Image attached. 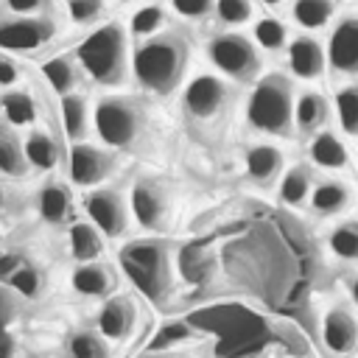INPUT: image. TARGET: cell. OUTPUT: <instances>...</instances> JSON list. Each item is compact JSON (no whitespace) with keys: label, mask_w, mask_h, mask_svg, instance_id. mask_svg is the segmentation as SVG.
<instances>
[{"label":"cell","mask_w":358,"mask_h":358,"mask_svg":"<svg viewBox=\"0 0 358 358\" xmlns=\"http://www.w3.org/2000/svg\"><path fill=\"white\" fill-rule=\"evenodd\" d=\"M22 154H25V162H31L34 168H42V171H50L59 162V148H56L53 137L45 131H31Z\"/></svg>","instance_id":"cell-24"},{"label":"cell","mask_w":358,"mask_h":358,"mask_svg":"<svg viewBox=\"0 0 358 358\" xmlns=\"http://www.w3.org/2000/svg\"><path fill=\"white\" fill-rule=\"evenodd\" d=\"M280 162H282V154L268 145V143H260V145H252L249 154H246V171L255 182H268L277 176L280 171Z\"/></svg>","instance_id":"cell-21"},{"label":"cell","mask_w":358,"mask_h":358,"mask_svg":"<svg viewBox=\"0 0 358 358\" xmlns=\"http://www.w3.org/2000/svg\"><path fill=\"white\" fill-rule=\"evenodd\" d=\"M78 64L98 84H120L126 76V34L117 22L95 28L76 48Z\"/></svg>","instance_id":"cell-2"},{"label":"cell","mask_w":358,"mask_h":358,"mask_svg":"<svg viewBox=\"0 0 358 358\" xmlns=\"http://www.w3.org/2000/svg\"><path fill=\"white\" fill-rule=\"evenodd\" d=\"M62 129L70 140H81L87 134V126H90V115H87V101L84 95L78 92H64L62 95Z\"/></svg>","instance_id":"cell-19"},{"label":"cell","mask_w":358,"mask_h":358,"mask_svg":"<svg viewBox=\"0 0 358 358\" xmlns=\"http://www.w3.org/2000/svg\"><path fill=\"white\" fill-rule=\"evenodd\" d=\"M224 101H227V84L218 76L201 73L185 87V109L199 120L213 117L224 106Z\"/></svg>","instance_id":"cell-9"},{"label":"cell","mask_w":358,"mask_h":358,"mask_svg":"<svg viewBox=\"0 0 358 358\" xmlns=\"http://www.w3.org/2000/svg\"><path fill=\"white\" fill-rule=\"evenodd\" d=\"M112 171V157L90 143H76L70 148V179L81 187L98 185Z\"/></svg>","instance_id":"cell-11"},{"label":"cell","mask_w":358,"mask_h":358,"mask_svg":"<svg viewBox=\"0 0 358 358\" xmlns=\"http://www.w3.org/2000/svg\"><path fill=\"white\" fill-rule=\"evenodd\" d=\"M0 106H3V115L11 126H28L34 123L36 117V103L28 92L22 90H14V92H3L0 95Z\"/></svg>","instance_id":"cell-26"},{"label":"cell","mask_w":358,"mask_h":358,"mask_svg":"<svg viewBox=\"0 0 358 358\" xmlns=\"http://www.w3.org/2000/svg\"><path fill=\"white\" fill-rule=\"evenodd\" d=\"M25 168H28V162H25L20 143L8 131H0V171L8 176H22Z\"/></svg>","instance_id":"cell-31"},{"label":"cell","mask_w":358,"mask_h":358,"mask_svg":"<svg viewBox=\"0 0 358 358\" xmlns=\"http://www.w3.org/2000/svg\"><path fill=\"white\" fill-rule=\"evenodd\" d=\"M17 81H20V70H17V64H14L11 59L0 56V87H11V84H17Z\"/></svg>","instance_id":"cell-41"},{"label":"cell","mask_w":358,"mask_h":358,"mask_svg":"<svg viewBox=\"0 0 358 358\" xmlns=\"http://www.w3.org/2000/svg\"><path fill=\"white\" fill-rule=\"evenodd\" d=\"M173 14L182 20H201L213 11V0H168Z\"/></svg>","instance_id":"cell-37"},{"label":"cell","mask_w":358,"mask_h":358,"mask_svg":"<svg viewBox=\"0 0 358 358\" xmlns=\"http://www.w3.org/2000/svg\"><path fill=\"white\" fill-rule=\"evenodd\" d=\"M131 210L143 227H159L168 213L165 193L154 182H137L131 187Z\"/></svg>","instance_id":"cell-13"},{"label":"cell","mask_w":358,"mask_h":358,"mask_svg":"<svg viewBox=\"0 0 358 358\" xmlns=\"http://www.w3.org/2000/svg\"><path fill=\"white\" fill-rule=\"evenodd\" d=\"M257 3H263V6H268V8H277V6H282L285 0H257Z\"/></svg>","instance_id":"cell-43"},{"label":"cell","mask_w":358,"mask_h":358,"mask_svg":"<svg viewBox=\"0 0 358 358\" xmlns=\"http://www.w3.org/2000/svg\"><path fill=\"white\" fill-rule=\"evenodd\" d=\"M6 8L14 17H39L48 8V0H6Z\"/></svg>","instance_id":"cell-39"},{"label":"cell","mask_w":358,"mask_h":358,"mask_svg":"<svg viewBox=\"0 0 358 358\" xmlns=\"http://www.w3.org/2000/svg\"><path fill=\"white\" fill-rule=\"evenodd\" d=\"M336 14V3L330 0H294L291 17L305 31H322Z\"/></svg>","instance_id":"cell-18"},{"label":"cell","mask_w":358,"mask_h":358,"mask_svg":"<svg viewBox=\"0 0 358 358\" xmlns=\"http://www.w3.org/2000/svg\"><path fill=\"white\" fill-rule=\"evenodd\" d=\"M70 355L73 358H109V350L98 333L81 330L70 338Z\"/></svg>","instance_id":"cell-33"},{"label":"cell","mask_w":358,"mask_h":358,"mask_svg":"<svg viewBox=\"0 0 358 358\" xmlns=\"http://www.w3.org/2000/svg\"><path fill=\"white\" fill-rule=\"evenodd\" d=\"M310 159L319 168H327V171L344 168L347 165V145L333 131H322L310 140Z\"/></svg>","instance_id":"cell-20"},{"label":"cell","mask_w":358,"mask_h":358,"mask_svg":"<svg viewBox=\"0 0 358 358\" xmlns=\"http://www.w3.org/2000/svg\"><path fill=\"white\" fill-rule=\"evenodd\" d=\"M207 53H210V62L235 81H252L260 70V56L255 42L235 31L213 36L207 45Z\"/></svg>","instance_id":"cell-6"},{"label":"cell","mask_w":358,"mask_h":358,"mask_svg":"<svg viewBox=\"0 0 358 358\" xmlns=\"http://www.w3.org/2000/svg\"><path fill=\"white\" fill-rule=\"evenodd\" d=\"M120 263L131 282L151 299H159L168 288V252L157 241L129 243L120 252Z\"/></svg>","instance_id":"cell-4"},{"label":"cell","mask_w":358,"mask_h":358,"mask_svg":"<svg viewBox=\"0 0 358 358\" xmlns=\"http://www.w3.org/2000/svg\"><path fill=\"white\" fill-rule=\"evenodd\" d=\"M355 341H358V327H355L352 313H347L344 308H333L324 319V344L333 352L344 355L355 350Z\"/></svg>","instance_id":"cell-14"},{"label":"cell","mask_w":358,"mask_h":358,"mask_svg":"<svg viewBox=\"0 0 358 358\" xmlns=\"http://www.w3.org/2000/svg\"><path fill=\"white\" fill-rule=\"evenodd\" d=\"M336 115L347 134L358 131V90L355 87H344L336 95Z\"/></svg>","instance_id":"cell-32"},{"label":"cell","mask_w":358,"mask_h":358,"mask_svg":"<svg viewBox=\"0 0 358 358\" xmlns=\"http://www.w3.org/2000/svg\"><path fill=\"white\" fill-rule=\"evenodd\" d=\"M330 249H333V255H338L344 260L358 257V229H355V224H341L338 229H333L330 232Z\"/></svg>","instance_id":"cell-35"},{"label":"cell","mask_w":358,"mask_h":358,"mask_svg":"<svg viewBox=\"0 0 358 358\" xmlns=\"http://www.w3.org/2000/svg\"><path fill=\"white\" fill-rule=\"evenodd\" d=\"M310 193V173L308 168H291L280 182V199L285 204H299Z\"/></svg>","instance_id":"cell-30"},{"label":"cell","mask_w":358,"mask_h":358,"mask_svg":"<svg viewBox=\"0 0 358 358\" xmlns=\"http://www.w3.org/2000/svg\"><path fill=\"white\" fill-rule=\"evenodd\" d=\"M53 36V22L48 17H14L0 22V50L31 53L39 50Z\"/></svg>","instance_id":"cell-7"},{"label":"cell","mask_w":358,"mask_h":358,"mask_svg":"<svg viewBox=\"0 0 358 358\" xmlns=\"http://www.w3.org/2000/svg\"><path fill=\"white\" fill-rule=\"evenodd\" d=\"M327 112H330V106H327L324 95H319L313 90H308L299 98H294V126L299 131L310 134V131L322 129V123L327 120Z\"/></svg>","instance_id":"cell-17"},{"label":"cell","mask_w":358,"mask_h":358,"mask_svg":"<svg viewBox=\"0 0 358 358\" xmlns=\"http://www.w3.org/2000/svg\"><path fill=\"white\" fill-rule=\"evenodd\" d=\"M324 62L338 73H355L358 70V20L344 17L336 22L327 39Z\"/></svg>","instance_id":"cell-8"},{"label":"cell","mask_w":358,"mask_h":358,"mask_svg":"<svg viewBox=\"0 0 358 358\" xmlns=\"http://www.w3.org/2000/svg\"><path fill=\"white\" fill-rule=\"evenodd\" d=\"M162 25H165V8L159 3H145L129 17V34L134 39H148L159 34Z\"/></svg>","instance_id":"cell-25"},{"label":"cell","mask_w":358,"mask_h":358,"mask_svg":"<svg viewBox=\"0 0 358 358\" xmlns=\"http://www.w3.org/2000/svg\"><path fill=\"white\" fill-rule=\"evenodd\" d=\"M187 336H190V327H187V324H182V322H176V324H168V327L159 333V338L154 341V350H157V347H165V344H171V341L187 338Z\"/></svg>","instance_id":"cell-40"},{"label":"cell","mask_w":358,"mask_h":358,"mask_svg":"<svg viewBox=\"0 0 358 358\" xmlns=\"http://www.w3.org/2000/svg\"><path fill=\"white\" fill-rule=\"evenodd\" d=\"M185 62H187V48L179 36L154 34L134 50L131 73L140 87L168 95L179 84V78L185 73Z\"/></svg>","instance_id":"cell-1"},{"label":"cell","mask_w":358,"mask_h":358,"mask_svg":"<svg viewBox=\"0 0 358 358\" xmlns=\"http://www.w3.org/2000/svg\"><path fill=\"white\" fill-rule=\"evenodd\" d=\"M92 120H95L98 137H101L106 145H112V148H126V145H131V143L137 140L140 123H143L137 103L129 101V98H120V95H106V98H101V101L95 103Z\"/></svg>","instance_id":"cell-5"},{"label":"cell","mask_w":358,"mask_h":358,"mask_svg":"<svg viewBox=\"0 0 358 358\" xmlns=\"http://www.w3.org/2000/svg\"><path fill=\"white\" fill-rule=\"evenodd\" d=\"M84 210L90 213L92 224L109 238H117L126 229V207H123V201H120V196L115 190H92V193H87Z\"/></svg>","instance_id":"cell-10"},{"label":"cell","mask_w":358,"mask_h":358,"mask_svg":"<svg viewBox=\"0 0 358 358\" xmlns=\"http://www.w3.org/2000/svg\"><path fill=\"white\" fill-rule=\"evenodd\" d=\"M73 288L84 296H103L115 288V271L106 263H92L84 260L76 271H73Z\"/></svg>","instance_id":"cell-15"},{"label":"cell","mask_w":358,"mask_h":358,"mask_svg":"<svg viewBox=\"0 0 358 358\" xmlns=\"http://www.w3.org/2000/svg\"><path fill=\"white\" fill-rule=\"evenodd\" d=\"M310 196V207L322 215H330V213H341L347 204H350V187L344 182H322L313 187Z\"/></svg>","instance_id":"cell-22"},{"label":"cell","mask_w":358,"mask_h":358,"mask_svg":"<svg viewBox=\"0 0 358 358\" xmlns=\"http://www.w3.org/2000/svg\"><path fill=\"white\" fill-rule=\"evenodd\" d=\"M70 249L76 260H95L101 255V235L92 224H73L70 229Z\"/></svg>","instance_id":"cell-28"},{"label":"cell","mask_w":358,"mask_h":358,"mask_svg":"<svg viewBox=\"0 0 358 358\" xmlns=\"http://www.w3.org/2000/svg\"><path fill=\"white\" fill-rule=\"evenodd\" d=\"M324 50L322 45L310 36V34H302V36H294L291 45H288V67L296 78L302 81H313L324 73Z\"/></svg>","instance_id":"cell-12"},{"label":"cell","mask_w":358,"mask_h":358,"mask_svg":"<svg viewBox=\"0 0 358 358\" xmlns=\"http://www.w3.org/2000/svg\"><path fill=\"white\" fill-rule=\"evenodd\" d=\"M252 42H255V48L274 53V50L285 48V42H288V28H285V22H282L280 17H260V20H255V25H252Z\"/></svg>","instance_id":"cell-23"},{"label":"cell","mask_w":358,"mask_h":358,"mask_svg":"<svg viewBox=\"0 0 358 358\" xmlns=\"http://www.w3.org/2000/svg\"><path fill=\"white\" fill-rule=\"evenodd\" d=\"M42 73H45L48 84H50L59 95L70 92L73 84H76V67H73V62H70L67 56H53V59H48V62L42 64Z\"/></svg>","instance_id":"cell-29"},{"label":"cell","mask_w":358,"mask_h":358,"mask_svg":"<svg viewBox=\"0 0 358 358\" xmlns=\"http://www.w3.org/2000/svg\"><path fill=\"white\" fill-rule=\"evenodd\" d=\"M20 263H22V260H20L17 255H3V257H0V280H8V274H11Z\"/></svg>","instance_id":"cell-42"},{"label":"cell","mask_w":358,"mask_h":358,"mask_svg":"<svg viewBox=\"0 0 358 358\" xmlns=\"http://www.w3.org/2000/svg\"><path fill=\"white\" fill-rule=\"evenodd\" d=\"M213 11H215L218 22H224V25H243L252 20L249 0H213Z\"/></svg>","instance_id":"cell-34"},{"label":"cell","mask_w":358,"mask_h":358,"mask_svg":"<svg viewBox=\"0 0 358 358\" xmlns=\"http://www.w3.org/2000/svg\"><path fill=\"white\" fill-rule=\"evenodd\" d=\"M39 213L50 224L64 221L67 213H70V193L62 185H45L39 190Z\"/></svg>","instance_id":"cell-27"},{"label":"cell","mask_w":358,"mask_h":358,"mask_svg":"<svg viewBox=\"0 0 358 358\" xmlns=\"http://www.w3.org/2000/svg\"><path fill=\"white\" fill-rule=\"evenodd\" d=\"M246 117L257 131L288 134L294 126V90L282 76H263L249 98Z\"/></svg>","instance_id":"cell-3"},{"label":"cell","mask_w":358,"mask_h":358,"mask_svg":"<svg viewBox=\"0 0 358 358\" xmlns=\"http://www.w3.org/2000/svg\"><path fill=\"white\" fill-rule=\"evenodd\" d=\"M134 324V305L126 296H115L109 302H103L101 316H98V327L106 338H123Z\"/></svg>","instance_id":"cell-16"},{"label":"cell","mask_w":358,"mask_h":358,"mask_svg":"<svg viewBox=\"0 0 358 358\" xmlns=\"http://www.w3.org/2000/svg\"><path fill=\"white\" fill-rule=\"evenodd\" d=\"M330 3H352V0H330Z\"/></svg>","instance_id":"cell-44"},{"label":"cell","mask_w":358,"mask_h":358,"mask_svg":"<svg viewBox=\"0 0 358 358\" xmlns=\"http://www.w3.org/2000/svg\"><path fill=\"white\" fill-rule=\"evenodd\" d=\"M103 8V0H67V14L73 22H92Z\"/></svg>","instance_id":"cell-38"},{"label":"cell","mask_w":358,"mask_h":358,"mask_svg":"<svg viewBox=\"0 0 358 358\" xmlns=\"http://www.w3.org/2000/svg\"><path fill=\"white\" fill-rule=\"evenodd\" d=\"M8 282L14 285V291H20L22 296H36L39 291V271L28 263H20L11 274H8Z\"/></svg>","instance_id":"cell-36"}]
</instances>
